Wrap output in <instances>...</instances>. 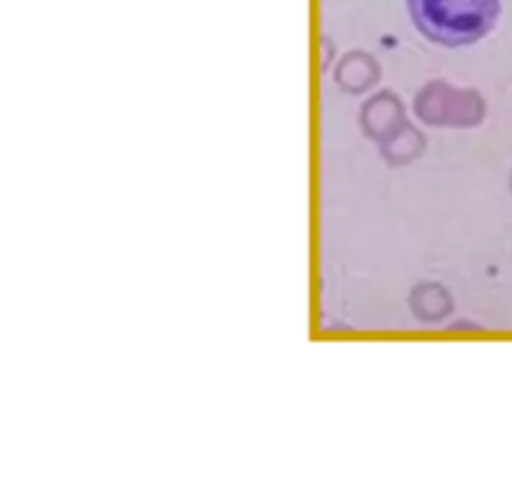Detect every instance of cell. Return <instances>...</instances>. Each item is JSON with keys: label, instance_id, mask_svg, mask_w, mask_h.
Returning <instances> with one entry per match:
<instances>
[{"label": "cell", "instance_id": "cell-1", "mask_svg": "<svg viewBox=\"0 0 512 480\" xmlns=\"http://www.w3.org/2000/svg\"><path fill=\"white\" fill-rule=\"evenodd\" d=\"M410 15L423 35L435 43L470 45L490 33L500 0H408Z\"/></svg>", "mask_w": 512, "mask_h": 480}]
</instances>
